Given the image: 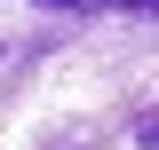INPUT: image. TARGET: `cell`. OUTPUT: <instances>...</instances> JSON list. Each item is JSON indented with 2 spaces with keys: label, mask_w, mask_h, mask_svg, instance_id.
Listing matches in <instances>:
<instances>
[{
  "label": "cell",
  "mask_w": 159,
  "mask_h": 150,
  "mask_svg": "<svg viewBox=\"0 0 159 150\" xmlns=\"http://www.w3.org/2000/svg\"><path fill=\"white\" fill-rule=\"evenodd\" d=\"M135 142H143V150H159V119H143V127H135Z\"/></svg>",
  "instance_id": "obj_1"
},
{
  "label": "cell",
  "mask_w": 159,
  "mask_h": 150,
  "mask_svg": "<svg viewBox=\"0 0 159 150\" xmlns=\"http://www.w3.org/2000/svg\"><path fill=\"white\" fill-rule=\"evenodd\" d=\"M119 8H127V16H159V0H119Z\"/></svg>",
  "instance_id": "obj_2"
},
{
  "label": "cell",
  "mask_w": 159,
  "mask_h": 150,
  "mask_svg": "<svg viewBox=\"0 0 159 150\" xmlns=\"http://www.w3.org/2000/svg\"><path fill=\"white\" fill-rule=\"evenodd\" d=\"M48 8H88V0H48Z\"/></svg>",
  "instance_id": "obj_3"
}]
</instances>
